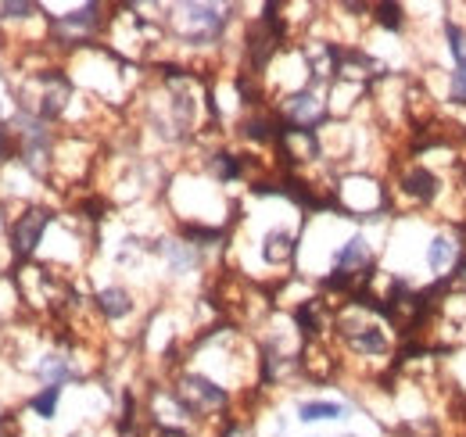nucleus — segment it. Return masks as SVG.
<instances>
[{
    "instance_id": "obj_1",
    "label": "nucleus",
    "mask_w": 466,
    "mask_h": 437,
    "mask_svg": "<svg viewBox=\"0 0 466 437\" xmlns=\"http://www.w3.org/2000/svg\"><path fill=\"white\" fill-rule=\"evenodd\" d=\"M176 33L183 44L190 47H205V44H216L223 36V25H227V11L216 7V4H179L173 15Z\"/></svg>"
},
{
    "instance_id": "obj_2",
    "label": "nucleus",
    "mask_w": 466,
    "mask_h": 437,
    "mask_svg": "<svg viewBox=\"0 0 466 437\" xmlns=\"http://www.w3.org/2000/svg\"><path fill=\"white\" fill-rule=\"evenodd\" d=\"M173 398H176V405L183 409V416H208V412L227 409V401H230V394H227L219 383L201 377V373H183V377L176 381Z\"/></svg>"
},
{
    "instance_id": "obj_3",
    "label": "nucleus",
    "mask_w": 466,
    "mask_h": 437,
    "mask_svg": "<svg viewBox=\"0 0 466 437\" xmlns=\"http://www.w3.org/2000/svg\"><path fill=\"white\" fill-rule=\"evenodd\" d=\"M51 212L47 208H29V212H22V216L11 222V251L18 255V259H29L36 248H40V240H44V233H47V226H51Z\"/></svg>"
},
{
    "instance_id": "obj_4",
    "label": "nucleus",
    "mask_w": 466,
    "mask_h": 437,
    "mask_svg": "<svg viewBox=\"0 0 466 437\" xmlns=\"http://www.w3.org/2000/svg\"><path fill=\"white\" fill-rule=\"evenodd\" d=\"M341 327V340L349 344L355 355H362V359H377V355H384L388 351V337H384V330L377 327V323H362V320H341L338 323Z\"/></svg>"
},
{
    "instance_id": "obj_5",
    "label": "nucleus",
    "mask_w": 466,
    "mask_h": 437,
    "mask_svg": "<svg viewBox=\"0 0 466 437\" xmlns=\"http://www.w3.org/2000/svg\"><path fill=\"white\" fill-rule=\"evenodd\" d=\"M463 240L460 233H438L431 244H427V266L438 276H456V269L463 266Z\"/></svg>"
},
{
    "instance_id": "obj_6",
    "label": "nucleus",
    "mask_w": 466,
    "mask_h": 437,
    "mask_svg": "<svg viewBox=\"0 0 466 437\" xmlns=\"http://www.w3.org/2000/svg\"><path fill=\"white\" fill-rule=\"evenodd\" d=\"M399 190H402V198H409L412 205H431L441 194V179L427 165H409L406 172L399 176Z\"/></svg>"
},
{
    "instance_id": "obj_7",
    "label": "nucleus",
    "mask_w": 466,
    "mask_h": 437,
    "mask_svg": "<svg viewBox=\"0 0 466 437\" xmlns=\"http://www.w3.org/2000/svg\"><path fill=\"white\" fill-rule=\"evenodd\" d=\"M284 115H288V126L294 129H312L327 118V105L316 97V90H298L284 101Z\"/></svg>"
},
{
    "instance_id": "obj_8",
    "label": "nucleus",
    "mask_w": 466,
    "mask_h": 437,
    "mask_svg": "<svg viewBox=\"0 0 466 437\" xmlns=\"http://www.w3.org/2000/svg\"><path fill=\"white\" fill-rule=\"evenodd\" d=\"M362 269H366V273L373 269V251H370V240H366L362 233H355V237H349V240L338 248V255H334V273L355 279Z\"/></svg>"
},
{
    "instance_id": "obj_9",
    "label": "nucleus",
    "mask_w": 466,
    "mask_h": 437,
    "mask_svg": "<svg viewBox=\"0 0 466 437\" xmlns=\"http://www.w3.org/2000/svg\"><path fill=\"white\" fill-rule=\"evenodd\" d=\"M294 251H298V240H294L288 229H269L262 237V259L269 266H288L294 259Z\"/></svg>"
},
{
    "instance_id": "obj_10",
    "label": "nucleus",
    "mask_w": 466,
    "mask_h": 437,
    "mask_svg": "<svg viewBox=\"0 0 466 437\" xmlns=\"http://www.w3.org/2000/svg\"><path fill=\"white\" fill-rule=\"evenodd\" d=\"M94 301H97V312L105 320H126L133 312V294L126 287H105L94 294Z\"/></svg>"
},
{
    "instance_id": "obj_11",
    "label": "nucleus",
    "mask_w": 466,
    "mask_h": 437,
    "mask_svg": "<svg viewBox=\"0 0 466 437\" xmlns=\"http://www.w3.org/2000/svg\"><path fill=\"white\" fill-rule=\"evenodd\" d=\"M298 420L301 423H323V420H345V405L341 401H298Z\"/></svg>"
},
{
    "instance_id": "obj_12",
    "label": "nucleus",
    "mask_w": 466,
    "mask_h": 437,
    "mask_svg": "<svg viewBox=\"0 0 466 437\" xmlns=\"http://www.w3.org/2000/svg\"><path fill=\"white\" fill-rule=\"evenodd\" d=\"M158 251L169 259V269H173V273H190V269L198 266V251H194V244H187V240H166Z\"/></svg>"
},
{
    "instance_id": "obj_13",
    "label": "nucleus",
    "mask_w": 466,
    "mask_h": 437,
    "mask_svg": "<svg viewBox=\"0 0 466 437\" xmlns=\"http://www.w3.org/2000/svg\"><path fill=\"white\" fill-rule=\"evenodd\" d=\"M40 377L47 381V387H61L65 381L76 377V370H72V362H68L65 355H47V359L40 362Z\"/></svg>"
},
{
    "instance_id": "obj_14",
    "label": "nucleus",
    "mask_w": 466,
    "mask_h": 437,
    "mask_svg": "<svg viewBox=\"0 0 466 437\" xmlns=\"http://www.w3.org/2000/svg\"><path fill=\"white\" fill-rule=\"evenodd\" d=\"M58 401H61V387H44L40 394H33L29 409H33L40 420H55V412H58Z\"/></svg>"
},
{
    "instance_id": "obj_15",
    "label": "nucleus",
    "mask_w": 466,
    "mask_h": 437,
    "mask_svg": "<svg viewBox=\"0 0 466 437\" xmlns=\"http://www.w3.org/2000/svg\"><path fill=\"white\" fill-rule=\"evenodd\" d=\"M240 158H233V155H227V151H219V155H212V172L223 179V183H230V179H237L240 176Z\"/></svg>"
},
{
    "instance_id": "obj_16",
    "label": "nucleus",
    "mask_w": 466,
    "mask_h": 437,
    "mask_svg": "<svg viewBox=\"0 0 466 437\" xmlns=\"http://www.w3.org/2000/svg\"><path fill=\"white\" fill-rule=\"evenodd\" d=\"M377 22H380L384 29H395V33H399V29L406 25V7H402V4H380V7H377Z\"/></svg>"
},
{
    "instance_id": "obj_17",
    "label": "nucleus",
    "mask_w": 466,
    "mask_h": 437,
    "mask_svg": "<svg viewBox=\"0 0 466 437\" xmlns=\"http://www.w3.org/2000/svg\"><path fill=\"white\" fill-rule=\"evenodd\" d=\"M449 97H452L456 105H466V57L456 61V68H452V76H449Z\"/></svg>"
},
{
    "instance_id": "obj_18",
    "label": "nucleus",
    "mask_w": 466,
    "mask_h": 437,
    "mask_svg": "<svg viewBox=\"0 0 466 437\" xmlns=\"http://www.w3.org/2000/svg\"><path fill=\"white\" fill-rule=\"evenodd\" d=\"M33 11H36V4H0V15L4 18H25Z\"/></svg>"
},
{
    "instance_id": "obj_19",
    "label": "nucleus",
    "mask_w": 466,
    "mask_h": 437,
    "mask_svg": "<svg viewBox=\"0 0 466 437\" xmlns=\"http://www.w3.org/2000/svg\"><path fill=\"white\" fill-rule=\"evenodd\" d=\"M219 437H251V431H248V427H240V423H227V427L219 431Z\"/></svg>"
},
{
    "instance_id": "obj_20",
    "label": "nucleus",
    "mask_w": 466,
    "mask_h": 437,
    "mask_svg": "<svg viewBox=\"0 0 466 437\" xmlns=\"http://www.w3.org/2000/svg\"><path fill=\"white\" fill-rule=\"evenodd\" d=\"M155 437H190V434H187V431H179V427H158Z\"/></svg>"
},
{
    "instance_id": "obj_21",
    "label": "nucleus",
    "mask_w": 466,
    "mask_h": 437,
    "mask_svg": "<svg viewBox=\"0 0 466 437\" xmlns=\"http://www.w3.org/2000/svg\"><path fill=\"white\" fill-rule=\"evenodd\" d=\"M7 147H11V140H7V133H4V129H0V162H4V158H7Z\"/></svg>"
},
{
    "instance_id": "obj_22",
    "label": "nucleus",
    "mask_w": 466,
    "mask_h": 437,
    "mask_svg": "<svg viewBox=\"0 0 466 437\" xmlns=\"http://www.w3.org/2000/svg\"><path fill=\"white\" fill-rule=\"evenodd\" d=\"M349 437H355V434H349Z\"/></svg>"
}]
</instances>
